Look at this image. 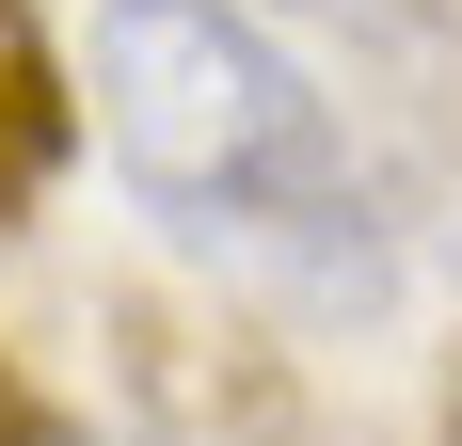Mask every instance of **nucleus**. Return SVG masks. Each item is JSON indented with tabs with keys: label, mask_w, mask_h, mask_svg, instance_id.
<instances>
[{
	"label": "nucleus",
	"mask_w": 462,
	"mask_h": 446,
	"mask_svg": "<svg viewBox=\"0 0 462 446\" xmlns=\"http://www.w3.org/2000/svg\"><path fill=\"white\" fill-rule=\"evenodd\" d=\"M96 144L191 256L272 271L303 303H367L383 287V223L367 160L335 128V96L303 80V48L255 0H96Z\"/></svg>",
	"instance_id": "nucleus-1"
},
{
	"label": "nucleus",
	"mask_w": 462,
	"mask_h": 446,
	"mask_svg": "<svg viewBox=\"0 0 462 446\" xmlns=\"http://www.w3.org/2000/svg\"><path fill=\"white\" fill-rule=\"evenodd\" d=\"M64 144H80V80H64V48H48L32 0H0V239L48 208Z\"/></svg>",
	"instance_id": "nucleus-2"
},
{
	"label": "nucleus",
	"mask_w": 462,
	"mask_h": 446,
	"mask_svg": "<svg viewBox=\"0 0 462 446\" xmlns=\"http://www.w3.org/2000/svg\"><path fill=\"white\" fill-rule=\"evenodd\" d=\"M0 446H96V414L64 399V383H48L16 335H0Z\"/></svg>",
	"instance_id": "nucleus-3"
},
{
	"label": "nucleus",
	"mask_w": 462,
	"mask_h": 446,
	"mask_svg": "<svg viewBox=\"0 0 462 446\" xmlns=\"http://www.w3.org/2000/svg\"><path fill=\"white\" fill-rule=\"evenodd\" d=\"M287 16H351V33H430L447 0H287Z\"/></svg>",
	"instance_id": "nucleus-4"
},
{
	"label": "nucleus",
	"mask_w": 462,
	"mask_h": 446,
	"mask_svg": "<svg viewBox=\"0 0 462 446\" xmlns=\"http://www.w3.org/2000/svg\"><path fill=\"white\" fill-rule=\"evenodd\" d=\"M430 446H462V367H447V414H430Z\"/></svg>",
	"instance_id": "nucleus-5"
}]
</instances>
